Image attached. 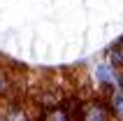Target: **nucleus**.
<instances>
[{
    "instance_id": "20e7f679",
    "label": "nucleus",
    "mask_w": 123,
    "mask_h": 121,
    "mask_svg": "<svg viewBox=\"0 0 123 121\" xmlns=\"http://www.w3.org/2000/svg\"><path fill=\"white\" fill-rule=\"evenodd\" d=\"M107 56H109V65L114 67L116 72H121V70H123V40L116 42V44L109 49V54H107Z\"/></svg>"
},
{
    "instance_id": "39448f33",
    "label": "nucleus",
    "mask_w": 123,
    "mask_h": 121,
    "mask_svg": "<svg viewBox=\"0 0 123 121\" xmlns=\"http://www.w3.org/2000/svg\"><path fill=\"white\" fill-rule=\"evenodd\" d=\"M118 88H121V91H123V70H121V72H118Z\"/></svg>"
},
{
    "instance_id": "7ed1b4c3",
    "label": "nucleus",
    "mask_w": 123,
    "mask_h": 121,
    "mask_svg": "<svg viewBox=\"0 0 123 121\" xmlns=\"http://www.w3.org/2000/svg\"><path fill=\"white\" fill-rule=\"evenodd\" d=\"M107 102H109V109H111V116H116V119H123V91L118 88L116 91H111V93L105 95Z\"/></svg>"
},
{
    "instance_id": "f257e3e1",
    "label": "nucleus",
    "mask_w": 123,
    "mask_h": 121,
    "mask_svg": "<svg viewBox=\"0 0 123 121\" xmlns=\"http://www.w3.org/2000/svg\"><path fill=\"white\" fill-rule=\"evenodd\" d=\"M81 116H84V119H114L107 98H93V100L84 102Z\"/></svg>"
},
{
    "instance_id": "f03ea898",
    "label": "nucleus",
    "mask_w": 123,
    "mask_h": 121,
    "mask_svg": "<svg viewBox=\"0 0 123 121\" xmlns=\"http://www.w3.org/2000/svg\"><path fill=\"white\" fill-rule=\"evenodd\" d=\"M12 95H14V79H12V74L7 72V70L0 67V102L9 100Z\"/></svg>"
}]
</instances>
